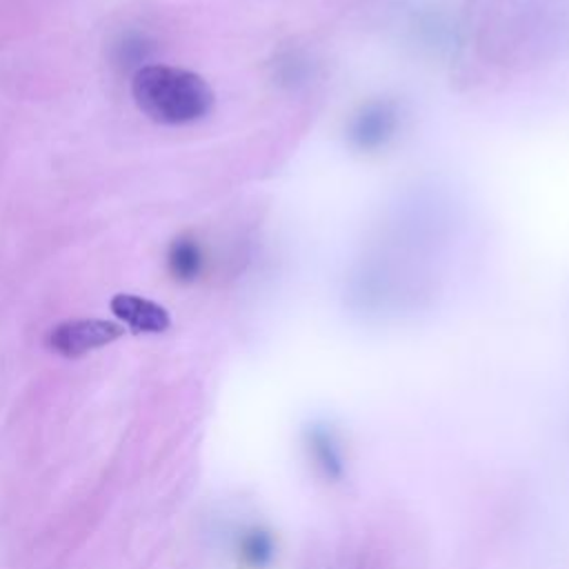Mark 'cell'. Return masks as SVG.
Segmentation results:
<instances>
[{
  "mask_svg": "<svg viewBox=\"0 0 569 569\" xmlns=\"http://www.w3.org/2000/svg\"><path fill=\"white\" fill-rule=\"evenodd\" d=\"M238 558L247 569H267L276 558V540L262 527L247 529L238 540Z\"/></svg>",
  "mask_w": 569,
  "mask_h": 569,
  "instance_id": "obj_6",
  "label": "cell"
},
{
  "mask_svg": "<svg viewBox=\"0 0 569 569\" xmlns=\"http://www.w3.org/2000/svg\"><path fill=\"white\" fill-rule=\"evenodd\" d=\"M167 262H169V271L173 273L176 280L191 282L202 271V249L193 238H187V236L176 238L169 247Z\"/></svg>",
  "mask_w": 569,
  "mask_h": 569,
  "instance_id": "obj_7",
  "label": "cell"
},
{
  "mask_svg": "<svg viewBox=\"0 0 569 569\" xmlns=\"http://www.w3.org/2000/svg\"><path fill=\"white\" fill-rule=\"evenodd\" d=\"M398 109L389 100H371L362 104L349 122V140L353 147L371 151L385 147L398 129Z\"/></svg>",
  "mask_w": 569,
  "mask_h": 569,
  "instance_id": "obj_3",
  "label": "cell"
},
{
  "mask_svg": "<svg viewBox=\"0 0 569 569\" xmlns=\"http://www.w3.org/2000/svg\"><path fill=\"white\" fill-rule=\"evenodd\" d=\"M111 311L127 327L142 333H162L171 325L169 311L162 305L133 293H116L111 298Z\"/></svg>",
  "mask_w": 569,
  "mask_h": 569,
  "instance_id": "obj_5",
  "label": "cell"
},
{
  "mask_svg": "<svg viewBox=\"0 0 569 569\" xmlns=\"http://www.w3.org/2000/svg\"><path fill=\"white\" fill-rule=\"evenodd\" d=\"M122 333L124 329L120 325L102 318L67 320L51 329L49 347L64 358H78L87 351H93L98 347H104L118 340Z\"/></svg>",
  "mask_w": 569,
  "mask_h": 569,
  "instance_id": "obj_2",
  "label": "cell"
},
{
  "mask_svg": "<svg viewBox=\"0 0 569 569\" xmlns=\"http://www.w3.org/2000/svg\"><path fill=\"white\" fill-rule=\"evenodd\" d=\"M131 96L147 118L171 127L202 120L213 107V91L202 76L169 64L140 67L131 78Z\"/></svg>",
  "mask_w": 569,
  "mask_h": 569,
  "instance_id": "obj_1",
  "label": "cell"
},
{
  "mask_svg": "<svg viewBox=\"0 0 569 569\" xmlns=\"http://www.w3.org/2000/svg\"><path fill=\"white\" fill-rule=\"evenodd\" d=\"M302 445L309 462L327 482H340L347 473L345 447L336 429L327 422H309L302 431Z\"/></svg>",
  "mask_w": 569,
  "mask_h": 569,
  "instance_id": "obj_4",
  "label": "cell"
}]
</instances>
